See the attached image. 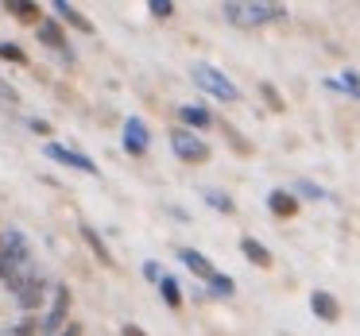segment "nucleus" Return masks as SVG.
<instances>
[{
	"label": "nucleus",
	"instance_id": "nucleus-2",
	"mask_svg": "<svg viewBox=\"0 0 360 336\" xmlns=\"http://www.w3.org/2000/svg\"><path fill=\"white\" fill-rule=\"evenodd\" d=\"M190 78H194V86L202 89V93H210L213 101H225V105H236V101H240V89H236L233 81H229L225 74L217 70V66L194 62V66H190Z\"/></svg>",
	"mask_w": 360,
	"mask_h": 336
},
{
	"label": "nucleus",
	"instance_id": "nucleus-10",
	"mask_svg": "<svg viewBox=\"0 0 360 336\" xmlns=\"http://www.w3.org/2000/svg\"><path fill=\"white\" fill-rule=\"evenodd\" d=\"M179 259L186 263V271H190V274H198L202 282H210L213 274H217V267H213V263H210V259H205L198 248H179Z\"/></svg>",
	"mask_w": 360,
	"mask_h": 336
},
{
	"label": "nucleus",
	"instance_id": "nucleus-31",
	"mask_svg": "<svg viewBox=\"0 0 360 336\" xmlns=\"http://www.w3.org/2000/svg\"><path fill=\"white\" fill-rule=\"evenodd\" d=\"M0 97H4V101H16V89H12V86H0Z\"/></svg>",
	"mask_w": 360,
	"mask_h": 336
},
{
	"label": "nucleus",
	"instance_id": "nucleus-27",
	"mask_svg": "<svg viewBox=\"0 0 360 336\" xmlns=\"http://www.w3.org/2000/svg\"><path fill=\"white\" fill-rule=\"evenodd\" d=\"M143 278L155 282V286H159V278H163V267H159L155 259H148V263H143Z\"/></svg>",
	"mask_w": 360,
	"mask_h": 336
},
{
	"label": "nucleus",
	"instance_id": "nucleus-24",
	"mask_svg": "<svg viewBox=\"0 0 360 336\" xmlns=\"http://www.w3.org/2000/svg\"><path fill=\"white\" fill-rule=\"evenodd\" d=\"M337 89H345V93H352V97L360 101V74H356V70H345L341 81H337Z\"/></svg>",
	"mask_w": 360,
	"mask_h": 336
},
{
	"label": "nucleus",
	"instance_id": "nucleus-20",
	"mask_svg": "<svg viewBox=\"0 0 360 336\" xmlns=\"http://www.w3.org/2000/svg\"><path fill=\"white\" fill-rule=\"evenodd\" d=\"M205 286H210V294H213V297H233V294H236V282L229 278V274H221V271L213 274V278L205 282Z\"/></svg>",
	"mask_w": 360,
	"mask_h": 336
},
{
	"label": "nucleus",
	"instance_id": "nucleus-13",
	"mask_svg": "<svg viewBox=\"0 0 360 336\" xmlns=\"http://www.w3.org/2000/svg\"><path fill=\"white\" fill-rule=\"evenodd\" d=\"M39 43L43 47H55V51H66V32L55 16L51 20H39Z\"/></svg>",
	"mask_w": 360,
	"mask_h": 336
},
{
	"label": "nucleus",
	"instance_id": "nucleus-14",
	"mask_svg": "<svg viewBox=\"0 0 360 336\" xmlns=\"http://www.w3.org/2000/svg\"><path fill=\"white\" fill-rule=\"evenodd\" d=\"M267 209H271L275 217H295V213H298V197L287 194V189H271V194H267Z\"/></svg>",
	"mask_w": 360,
	"mask_h": 336
},
{
	"label": "nucleus",
	"instance_id": "nucleus-28",
	"mask_svg": "<svg viewBox=\"0 0 360 336\" xmlns=\"http://www.w3.org/2000/svg\"><path fill=\"white\" fill-rule=\"evenodd\" d=\"M120 336H148L140 325H120Z\"/></svg>",
	"mask_w": 360,
	"mask_h": 336
},
{
	"label": "nucleus",
	"instance_id": "nucleus-30",
	"mask_svg": "<svg viewBox=\"0 0 360 336\" xmlns=\"http://www.w3.org/2000/svg\"><path fill=\"white\" fill-rule=\"evenodd\" d=\"M58 336H82V325H78V321H70V325H66Z\"/></svg>",
	"mask_w": 360,
	"mask_h": 336
},
{
	"label": "nucleus",
	"instance_id": "nucleus-12",
	"mask_svg": "<svg viewBox=\"0 0 360 336\" xmlns=\"http://www.w3.org/2000/svg\"><path fill=\"white\" fill-rule=\"evenodd\" d=\"M63 16V24H70V27H78V32H86V35H94V24H89L86 16H82L78 8H74L70 0H55V20Z\"/></svg>",
	"mask_w": 360,
	"mask_h": 336
},
{
	"label": "nucleus",
	"instance_id": "nucleus-21",
	"mask_svg": "<svg viewBox=\"0 0 360 336\" xmlns=\"http://www.w3.org/2000/svg\"><path fill=\"white\" fill-rule=\"evenodd\" d=\"M8 12H16L24 24H39V16H43V8H39V4H32V0H27V4H16V0H8Z\"/></svg>",
	"mask_w": 360,
	"mask_h": 336
},
{
	"label": "nucleus",
	"instance_id": "nucleus-1",
	"mask_svg": "<svg viewBox=\"0 0 360 336\" xmlns=\"http://www.w3.org/2000/svg\"><path fill=\"white\" fill-rule=\"evenodd\" d=\"M32 267V248H27V236L20 228H8L0 236V278L8 282L16 271H27Z\"/></svg>",
	"mask_w": 360,
	"mask_h": 336
},
{
	"label": "nucleus",
	"instance_id": "nucleus-25",
	"mask_svg": "<svg viewBox=\"0 0 360 336\" xmlns=\"http://www.w3.org/2000/svg\"><path fill=\"white\" fill-rule=\"evenodd\" d=\"M148 12L155 20H171L174 16V4H171V0H148Z\"/></svg>",
	"mask_w": 360,
	"mask_h": 336
},
{
	"label": "nucleus",
	"instance_id": "nucleus-11",
	"mask_svg": "<svg viewBox=\"0 0 360 336\" xmlns=\"http://www.w3.org/2000/svg\"><path fill=\"white\" fill-rule=\"evenodd\" d=\"M179 120H182V128H186V132H205V128L213 124V112L205 109V105H182Z\"/></svg>",
	"mask_w": 360,
	"mask_h": 336
},
{
	"label": "nucleus",
	"instance_id": "nucleus-19",
	"mask_svg": "<svg viewBox=\"0 0 360 336\" xmlns=\"http://www.w3.org/2000/svg\"><path fill=\"white\" fill-rule=\"evenodd\" d=\"M295 197H306V201H329V194L318 186V182H310V178L295 182Z\"/></svg>",
	"mask_w": 360,
	"mask_h": 336
},
{
	"label": "nucleus",
	"instance_id": "nucleus-18",
	"mask_svg": "<svg viewBox=\"0 0 360 336\" xmlns=\"http://www.w3.org/2000/svg\"><path fill=\"white\" fill-rule=\"evenodd\" d=\"M159 294H163V302L171 305V309H179V305H182V286H179V278H171V274L159 278Z\"/></svg>",
	"mask_w": 360,
	"mask_h": 336
},
{
	"label": "nucleus",
	"instance_id": "nucleus-9",
	"mask_svg": "<svg viewBox=\"0 0 360 336\" xmlns=\"http://www.w3.org/2000/svg\"><path fill=\"white\" fill-rule=\"evenodd\" d=\"M310 309H314V317L326 321V325L341 321V302H337L329 290H314V294H310Z\"/></svg>",
	"mask_w": 360,
	"mask_h": 336
},
{
	"label": "nucleus",
	"instance_id": "nucleus-29",
	"mask_svg": "<svg viewBox=\"0 0 360 336\" xmlns=\"http://www.w3.org/2000/svg\"><path fill=\"white\" fill-rule=\"evenodd\" d=\"M27 128H32V132H39V135H47V132H51L47 120H27Z\"/></svg>",
	"mask_w": 360,
	"mask_h": 336
},
{
	"label": "nucleus",
	"instance_id": "nucleus-16",
	"mask_svg": "<svg viewBox=\"0 0 360 336\" xmlns=\"http://www.w3.org/2000/svg\"><path fill=\"white\" fill-rule=\"evenodd\" d=\"M240 251H244V259H248V263H256V267H271V251H267L264 243L256 240V236H244V240H240Z\"/></svg>",
	"mask_w": 360,
	"mask_h": 336
},
{
	"label": "nucleus",
	"instance_id": "nucleus-7",
	"mask_svg": "<svg viewBox=\"0 0 360 336\" xmlns=\"http://www.w3.org/2000/svg\"><path fill=\"white\" fill-rule=\"evenodd\" d=\"M120 143H124V151L128 155H148V147H151V128L143 124L140 116H128L124 120V128H120Z\"/></svg>",
	"mask_w": 360,
	"mask_h": 336
},
{
	"label": "nucleus",
	"instance_id": "nucleus-8",
	"mask_svg": "<svg viewBox=\"0 0 360 336\" xmlns=\"http://www.w3.org/2000/svg\"><path fill=\"white\" fill-rule=\"evenodd\" d=\"M43 297H47V278H43V274H32V278L24 282V290L16 294V302L24 313H35L43 305Z\"/></svg>",
	"mask_w": 360,
	"mask_h": 336
},
{
	"label": "nucleus",
	"instance_id": "nucleus-6",
	"mask_svg": "<svg viewBox=\"0 0 360 336\" xmlns=\"http://www.w3.org/2000/svg\"><path fill=\"white\" fill-rule=\"evenodd\" d=\"M43 155L55 159L58 166H70V170H82V174H101L97 170V163L89 155H82V151L66 147V143H43Z\"/></svg>",
	"mask_w": 360,
	"mask_h": 336
},
{
	"label": "nucleus",
	"instance_id": "nucleus-5",
	"mask_svg": "<svg viewBox=\"0 0 360 336\" xmlns=\"http://www.w3.org/2000/svg\"><path fill=\"white\" fill-rule=\"evenodd\" d=\"M171 151L182 159V163H194V166L210 159V143H205L198 132H186V128H179V132H171Z\"/></svg>",
	"mask_w": 360,
	"mask_h": 336
},
{
	"label": "nucleus",
	"instance_id": "nucleus-26",
	"mask_svg": "<svg viewBox=\"0 0 360 336\" xmlns=\"http://www.w3.org/2000/svg\"><path fill=\"white\" fill-rule=\"evenodd\" d=\"M259 93H264V101H267V105H271V109H275V112H283V97H279V93H275V86H259Z\"/></svg>",
	"mask_w": 360,
	"mask_h": 336
},
{
	"label": "nucleus",
	"instance_id": "nucleus-15",
	"mask_svg": "<svg viewBox=\"0 0 360 336\" xmlns=\"http://www.w3.org/2000/svg\"><path fill=\"white\" fill-rule=\"evenodd\" d=\"M82 240L89 243V251L97 255V263H105V267H112V251L105 248V240H101V232H97L94 224H82Z\"/></svg>",
	"mask_w": 360,
	"mask_h": 336
},
{
	"label": "nucleus",
	"instance_id": "nucleus-17",
	"mask_svg": "<svg viewBox=\"0 0 360 336\" xmlns=\"http://www.w3.org/2000/svg\"><path fill=\"white\" fill-rule=\"evenodd\" d=\"M202 197H205V205L210 209H217V213H225V217H233L236 213V205H233V197L225 194V189H202Z\"/></svg>",
	"mask_w": 360,
	"mask_h": 336
},
{
	"label": "nucleus",
	"instance_id": "nucleus-4",
	"mask_svg": "<svg viewBox=\"0 0 360 336\" xmlns=\"http://www.w3.org/2000/svg\"><path fill=\"white\" fill-rule=\"evenodd\" d=\"M70 305H74V297H70V286H58L55 290V302H51V309H47V317H39V336H58L66 325H70Z\"/></svg>",
	"mask_w": 360,
	"mask_h": 336
},
{
	"label": "nucleus",
	"instance_id": "nucleus-3",
	"mask_svg": "<svg viewBox=\"0 0 360 336\" xmlns=\"http://www.w3.org/2000/svg\"><path fill=\"white\" fill-rule=\"evenodd\" d=\"M225 20L236 27H259V24H271V20H283L287 8L283 4H267V0H256V4H225Z\"/></svg>",
	"mask_w": 360,
	"mask_h": 336
},
{
	"label": "nucleus",
	"instance_id": "nucleus-22",
	"mask_svg": "<svg viewBox=\"0 0 360 336\" xmlns=\"http://www.w3.org/2000/svg\"><path fill=\"white\" fill-rule=\"evenodd\" d=\"M0 58H4V62L24 66V62H27V51H20L16 43H8V39H0Z\"/></svg>",
	"mask_w": 360,
	"mask_h": 336
},
{
	"label": "nucleus",
	"instance_id": "nucleus-23",
	"mask_svg": "<svg viewBox=\"0 0 360 336\" xmlns=\"http://www.w3.org/2000/svg\"><path fill=\"white\" fill-rule=\"evenodd\" d=\"M12 336H39V317H35V313H24L20 325L12 328Z\"/></svg>",
	"mask_w": 360,
	"mask_h": 336
}]
</instances>
